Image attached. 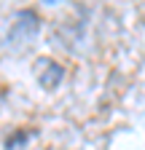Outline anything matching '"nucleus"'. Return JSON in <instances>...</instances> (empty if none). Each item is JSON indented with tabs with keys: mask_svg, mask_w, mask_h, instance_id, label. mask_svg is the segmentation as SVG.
I'll return each instance as SVG.
<instances>
[{
	"mask_svg": "<svg viewBox=\"0 0 145 150\" xmlns=\"http://www.w3.org/2000/svg\"><path fill=\"white\" fill-rule=\"evenodd\" d=\"M41 30V19L35 16L32 11H19L14 16V24L8 30V46H24L27 40H32Z\"/></svg>",
	"mask_w": 145,
	"mask_h": 150,
	"instance_id": "f257e3e1",
	"label": "nucleus"
},
{
	"mask_svg": "<svg viewBox=\"0 0 145 150\" xmlns=\"http://www.w3.org/2000/svg\"><path fill=\"white\" fill-rule=\"evenodd\" d=\"M38 70H35V75H38V83L43 86V88H57L59 86V81L65 78V70H62V64L59 62H54V59H41L38 64H35Z\"/></svg>",
	"mask_w": 145,
	"mask_h": 150,
	"instance_id": "f03ea898",
	"label": "nucleus"
}]
</instances>
